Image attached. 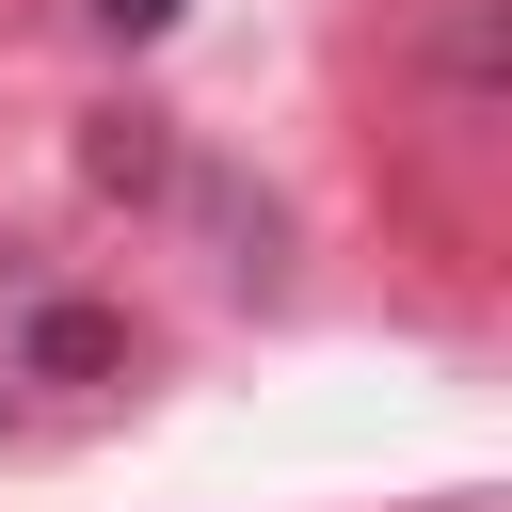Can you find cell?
Instances as JSON below:
<instances>
[{"mask_svg":"<svg viewBox=\"0 0 512 512\" xmlns=\"http://www.w3.org/2000/svg\"><path fill=\"white\" fill-rule=\"evenodd\" d=\"M176 16H192V0H96V32H128V48H160Z\"/></svg>","mask_w":512,"mask_h":512,"instance_id":"cell-1","label":"cell"}]
</instances>
